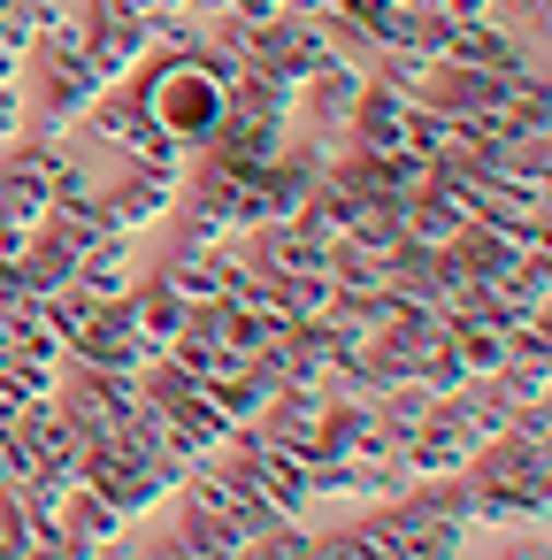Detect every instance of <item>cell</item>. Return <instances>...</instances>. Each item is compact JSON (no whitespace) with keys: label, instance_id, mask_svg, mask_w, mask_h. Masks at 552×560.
<instances>
[{"label":"cell","instance_id":"obj_1","mask_svg":"<svg viewBox=\"0 0 552 560\" xmlns=\"http://www.w3.org/2000/svg\"><path fill=\"white\" fill-rule=\"evenodd\" d=\"M460 483H468V499L483 506V514H498V522H537L544 514V415H537V399H529V415H514L506 430H491V438H475V453L460 460Z\"/></svg>","mask_w":552,"mask_h":560}]
</instances>
